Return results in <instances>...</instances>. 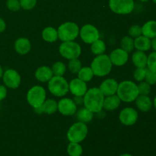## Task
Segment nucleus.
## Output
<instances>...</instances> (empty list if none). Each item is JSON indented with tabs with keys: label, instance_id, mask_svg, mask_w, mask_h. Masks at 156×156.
Listing matches in <instances>:
<instances>
[{
	"label": "nucleus",
	"instance_id": "de8ad7c7",
	"mask_svg": "<svg viewBox=\"0 0 156 156\" xmlns=\"http://www.w3.org/2000/svg\"><path fill=\"white\" fill-rule=\"evenodd\" d=\"M139 1L142 2H146L149 1V0H139Z\"/></svg>",
	"mask_w": 156,
	"mask_h": 156
},
{
	"label": "nucleus",
	"instance_id": "e433bc0d",
	"mask_svg": "<svg viewBox=\"0 0 156 156\" xmlns=\"http://www.w3.org/2000/svg\"><path fill=\"white\" fill-rule=\"evenodd\" d=\"M129 35L132 38H136L142 35V27L137 24L131 26L129 29Z\"/></svg>",
	"mask_w": 156,
	"mask_h": 156
},
{
	"label": "nucleus",
	"instance_id": "7c9ffc66",
	"mask_svg": "<svg viewBox=\"0 0 156 156\" xmlns=\"http://www.w3.org/2000/svg\"><path fill=\"white\" fill-rule=\"evenodd\" d=\"M52 71L54 76H62L66 73V65L62 62H56L52 66Z\"/></svg>",
	"mask_w": 156,
	"mask_h": 156
},
{
	"label": "nucleus",
	"instance_id": "cd10ccee",
	"mask_svg": "<svg viewBox=\"0 0 156 156\" xmlns=\"http://www.w3.org/2000/svg\"><path fill=\"white\" fill-rule=\"evenodd\" d=\"M91 50L93 54L96 55V56L103 54L106 50V45L103 41L98 39L91 44Z\"/></svg>",
	"mask_w": 156,
	"mask_h": 156
},
{
	"label": "nucleus",
	"instance_id": "4be33fe9",
	"mask_svg": "<svg viewBox=\"0 0 156 156\" xmlns=\"http://www.w3.org/2000/svg\"><path fill=\"white\" fill-rule=\"evenodd\" d=\"M147 55L145 52L137 50L133 54L132 62L136 68H146L147 66Z\"/></svg>",
	"mask_w": 156,
	"mask_h": 156
},
{
	"label": "nucleus",
	"instance_id": "aec40b11",
	"mask_svg": "<svg viewBox=\"0 0 156 156\" xmlns=\"http://www.w3.org/2000/svg\"><path fill=\"white\" fill-rule=\"evenodd\" d=\"M53 76V73L51 69L45 66L39 67L35 72V78L41 82H49Z\"/></svg>",
	"mask_w": 156,
	"mask_h": 156
},
{
	"label": "nucleus",
	"instance_id": "6e6552de",
	"mask_svg": "<svg viewBox=\"0 0 156 156\" xmlns=\"http://www.w3.org/2000/svg\"><path fill=\"white\" fill-rule=\"evenodd\" d=\"M46 100V91L43 87L35 85L32 87L27 94V101L34 108L41 106Z\"/></svg>",
	"mask_w": 156,
	"mask_h": 156
},
{
	"label": "nucleus",
	"instance_id": "bb28decb",
	"mask_svg": "<svg viewBox=\"0 0 156 156\" xmlns=\"http://www.w3.org/2000/svg\"><path fill=\"white\" fill-rule=\"evenodd\" d=\"M78 74V78L81 80L84 81V82H89L92 79L93 76H94V73H93L92 69H91V67H83V68H81V69L79 70Z\"/></svg>",
	"mask_w": 156,
	"mask_h": 156
},
{
	"label": "nucleus",
	"instance_id": "f704fd0d",
	"mask_svg": "<svg viewBox=\"0 0 156 156\" xmlns=\"http://www.w3.org/2000/svg\"><path fill=\"white\" fill-rule=\"evenodd\" d=\"M145 82H147L150 85H154L156 84V73L151 71L149 69H146V76H145Z\"/></svg>",
	"mask_w": 156,
	"mask_h": 156
},
{
	"label": "nucleus",
	"instance_id": "7ed1b4c3",
	"mask_svg": "<svg viewBox=\"0 0 156 156\" xmlns=\"http://www.w3.org/2000/svg\"><path fill=\"white\" fill-rule=\"evenodd\" d=\"M91 68L94 73V76L102 77V76H106L111 73L112 63L109 56L105 54H101L93 59L91 64Z\"/></svg>",
	"mask_w": 156,
	"mask_h": 156
},
{
	"label": "nucleus",
	"instance_id": "6ab92c4d",
	"mask_svg": "<svg viewBox=\"0 0 156 156\" xmlns=\"http://www.w3.org/2000/svg\"><path fill=\"white\" fill-rule=\"evenodd\" d=\"M136 105L140 111L143 112H148L150 111L153 105V102L148 95H140L135 100Z\"/></svg>",
	"mask_w": 156,
	"mask_h": 156
},
{
	"label": "nucleus",
	"instance_id": "37998d69",
	"mask_svg": "<svg viewBox=\"0 0 156 156\" xmlns=\"http://www.w3.org/2000/svg\"><path fill=\"white\" fill-rule=\"evenodd\" d=\"M151 48L153 49L154 51L156 52V37L152 38L151 41Z\"/></svg>",
	"mask_w": 156,
	"mask_h": 156
},
{
	"label": "nucleus",
	"instance_id": "49530a36",
	"mask_svg": "<svg viewBox=\"0 0 156 156\" xmlns=\"http://www.w3.org/2000/svg\"><path fill=\"white\" fill-rule=\"evenodd\" d=\"M153 105H154V107H155V108L156 109V96L155 97V98H154V101H153Z\"/></svg>",
	"mask_w": 156,
	"mask_h": 156
},
{
	"label": "nucleus",
	"instance_id": "a211bd4d",
	"mask_svg": "<svg viewBox=\"0 0 156 156\" xmlns=\"http://www.w3.org/2000/svg\"><path fill=\"white\" fill-rule=\"evenodd\" d=\"M15 50L18 54L20 55H25L29 53L31 48V44H30V41L27 38L21 37L18 38L15 41Z\"/></svg>",
	"mask_w": 156,
	"mask_h": 156
},
{
	"label": "nucleus",
	"instance_id": "c756f323",
	"mask_svg": "<svg viewBox=\"0 0 156 156\" xmlns=\"http://www.w3.org/2000/svg\"><path fill=\"white\" fill-rule=\"evenodd\" d=\"M120 47H121V49L125 50L126 53H130L134 49V40L131 37H123L120 41Z\"/></svg>",
	"mask_w": 156,
	"mask_h": 156
},
{
	"label": "nucleus",
	"instance_id": "1a4fd4ad",
	"mask_svg": "<svg viewBox=\"0 0 156 156\" xmlns=\"http://www.w3.org/2000/svg\"><path fill=\"white\" fill-rule=\"evenodd\" d=\"M109 7L113 12L118 15H127L134 9L133 0H109Z\"/></svg>",
	"mask_w": 156,
	"mask_h": 156
},
{
	"label": "nucleus",
	"instance_id": "20e7f679",
	"mask_svg": "<svg viewBox=\"0 0 156 156\" xmlns=\"http://www.w3.org/2000/svg\"><path fill=\"white\" fill-rule=\"evenodd\" d=\"M58 38L63 42L73 41L77 38L79 34V27L76 23L68 22L63 23L58 27Z\"/></svg>",
	"mask_w": 156,
	"mask_h": 156
},
{
	"label": "nucleus",
	"instance_id": "4c0bfd02",
	"mask_svg": "<svg viewBox=\"0 0 156 156\" xmlns=\"http://www.w3.org/2000/svg\"><path fill=\"white\" fill-rule=\"evenodd\" d=\"M6 6L9 10L12 12H18L21 8L19 0H7Z\"/></svg>",
	"mask_w": 156,
	"mask_h": 156
},
{
	"label": "nucleus",
	"instance_id": "c03bdc74",
	"mask_svg": "<svg viewBox=\"0 0 156 156\" xmlns=\"http://www.w3.org/2000/svg\"><path fill=\"white\" fill-rule=\"evenodd\" d=\"M3 69H2V67L1 66V65H0V79L2 78V76H3Z\"/></svg>",
	"mask_w": 156,
	"mask_h": 156
},
{
	"label": "nucleus",
	"instance_id": "ddd939ff",
	"mask_svg": "<svg viewBox=\"0 0 156 156\" xmlns=\"http://www.w3.org/2000/svg\"><path fill=\"white\" fill-rule=\"evenodd\" d=\"M58 111L64 116H73L77 111V105L70 98H62L57 103Z\"/></svg>",
	"mask_w": 156,
	"mask_h": 156
},
{
	"label": "nucleus",
	"instance_id": "58836bf2",
	"mask_svg": "<svg viewBox=\"0 0 156 156\" xmlns=\"http://www.w3.org/2000/svg\"><path fill=\"white\" fill-rule=\"evenodd\" d=\"M21 7L24 10H31L35 7L37 0H19Z\"/></svg>",
	"mask_w": 156,
	"mask_h": 156
},
{
	"label": "nucleus",
	"instance_id": "72a5a7b5",
	"mask_svg": "<svg viewBox=\"0 0 156 156\" xmlns=\"http://www.w3.org/2000/svg\"><path fill=\"white\" fill-rule=\"evenodd\" d=\"M138 87L139 94L141 95H149L151 91V85L146 82H140V83L137 85Z\"/></svg>",
	"mask_w": 156,
	"mask_h": 156
},
{
	"label": "nucleus",
	"instance_id": "39448f33",
	"mask_svg": "<svg viewBox=\"0 0 156 156\" xmlns=\"http://www.w3.org/2000/svg\"><path fill=\"white\" fill-rule=\"evenodd\" d=\"M88 126L85 123L76 122L72 125L67 132V138L70 143H80L88 135Z\"/></svg>",
	"mask_w": 156,
	"mask_h": 156
},
{
	"label": "nucleus",
	"instance_id": "dca6fc26",
	"mask_svg": "<svg viewBox=\"0 0 156 156\" xmlns=\"http://www.w3.org/2000/svg\"><path fill=\"white\" fill-rule=\"evenodd\" d=\"M118 85L119 84L117 83V81L114 80V79H108L101 84L99 89L103 93L104 95H113L117 93Z\"/></svg>",
	"mask_w": 156,
	"mask_h": 156
},
{
	"label": "nucleus",
	"instance_id": "f8f14e48",
	"mask_svg": "<svg viewBox=\"0 0 156 156\" xmlns=\"http://www.w3.org/2000/svg\"><path fill=\"white\" fill-rule=\"evenodd\" d=\"M138 112L133 108H126L122 110L119 115V120L125 126H132L138 120Z\"/></svg>",
	"mask_w": 156,
	"mask_h": 156
},
{
	"label": "nucleus",
	"instance_id": "b1692460",
	"mask_svg": "<svg viewBox=\"0 0 156 156\" xmlns=\"http://www.w3.org/2000/svg\"><path fill=\"white\" fill-rule=\"evenodd\" d=\"M142 35L152 39L156 37V21L151 20L147 21L142 27Z\"/></svg>",
	"mask_w": 156,
	"mask_h": 156
},
{
	"label": "nucleus",
	"instance_id": "412c9836",
	"mask_svg": "<svg viewBox=\"0 0 156 156\" xmlns=\"http://www.w3.org/2000/svg\"><path fill=\"white\" fill-rule=\"evenodd\" d=\"M120 101L121 100L120 98L116 94L107 96L106 98L104 100L103 108L106 111H114L119 108L120 105Z\"/></svg>",
	"mask_w": 156,
	"mask_h": 156
},
{
	"label": "nucleus",
	"instance_id": "9d476101",
	"mask_svg": "<svg viewBox=\"0 0 156 156\" xmlns=\"http://www.w3.org/2000/svg\"><path fill=\"white\" fill-rule=\"evenodd\" d=\"M79 35L85 43L91 44L100 37L97 27L91 24H85L79 30Z\"/></svg>",
	"mask_w": 156,
	"mask_h": 156
},
{
	"label": "nucleus",
	"instance_id": "f257e3e1",
	"mask_svg": "<svg viewBox=\"0 0 156 156\" xmlns=\"http://www.w3.org/2000/svg\"><path fill=\"white\" fill-rule=\"evenodd\" d=\"M85 108L93 113H99L103 109L105 95L99 88H91L87 90L84 95Z\"/></svg>",
	"mask_w": 156,
	"mask_h": 156
},
{
	"label": "nucleus",
	"instance_id": "473e14b6",
	"mask_svg": "<svg viewBox=\"0 0 156 156\" xmlns=\"http://www.w3.org/2000/svg\"><path fill=\"white\" fill-rule=\"evenodd\" d=\"M148 69L156 73V52L154 51L148 56L147 66Z\"/></svg>",
	"mask_w": 156,
	"mask_h": 156
},
{
	"label": "nucleus",
	"instance_id": "2eb2a0df",
	"mask_svg": "<svg viewBox=\"0 0 156 156\" xmlns=\"http://www.w3.org/2000/svg\"><path fill=\"white\" fill-rule=\"evenodd\" d=\"M69 89L73 95L84 96L88 88H87V85L85 82L77 78V79H73L69 83Z\"/></svg>",
	"mask_w": 156,
	"mask_h": 156
},
{
	"label": "nucleus",
	"instance_id": "5701e85b",
	"mask_svg": "<svg viewBox=\"0 0 156 156\" xmlns=\"http://www.w3.org/2000/svg\"><path fill=\"white\" fill-rule=\"evenodd\" d=\"M134 48L140 51L146 52L151 49V39L141 35L134 40Z\"/></svg>",
	"mask_w": 156,
	"mask_h": 156
},
{
	"label": "nucleus",
	"instance_id": "4468645a",
	"mask_svg": "<svg viewBox=\"0 0 156 156\" xmlns=\"http://www.w3.org/2000/svg\"><path fill=\"white\" fill-rule=\"evenodd\" d=\"M112 65L116 66H122L128 61L129 54L121 48H117L113 50L109 56Z\"/></svg>",
	"mask_w": 156,
	"mask_h": 156
},
{
	"label": "nucleus",
	"instance_id": "f03ea898",
	"mask_svg": "<svg viewBox=\"0 0 156 156\" xmlns=\"http://www.w3.org/2000/svg\"><path fill=\"white\" fill-rule=\"evenodd\" d=\"M117 93L120 100L126 103L135 101L136 98L140 95L137 85L132 81L120 82L118 85Z\"/></svg>",
	"mask_w": 156,
	"mask_h": 156
},
{
	"label": "nucleus",
	"instance_id": "0eeeda50",
	"mask_svg": "<svg viewBox=\"0 0 156 156\" xmlns=\"http://www.w3.org/2000/svg\"><path fill=\"white\" fill-rule=\"evenodd\" d=\"M59 53L66 59H77L82 53V49L78 43L74 41L62 42L59 48Z\"/></svg>",
	"mask_w": 156,
	"mask_h": 156
},
{
	"label": "nucleus",
	"instance_id": "c9c22d12",
	"mask_svg": "<svg viewBox=\"0 0 156 156\" xmlns=\"http://www.w3.org/2000/svg\"><path fill=\"white\" fill-rule=\"evenodd\" d=\"M146 69H147L146 68H137L133 73V77L135 80H136L137 82H143L145 79Z\"/></svg>",
	"mask_w": 156,
	"mask_h": 156
},
{
	"label": "nucleus",
	"instance_id": "c85d7f7f",
	"mask_svg": "<svg viewBox=\"0 0 156 156\" xmlns=\"http://www.w3.org/2000/svg\"><path fill=\"white\" fill-rule=\"evenodd\" d=\"M67 152L69 156H82L83 149L78 143H69L67 147Z\"/></svg>",
	"mask_w": 156,
	"mask_h": 156
},
{
	"label": "nucleus",
	"instance_id": "ea45409f",
	"mask_svg": "<svg viewBox=\"0 0 156 156\" xmlns=\"http://www.w3.org/2000/svg\"><path fill=\"white\" fill-rule=\"evenodd\" d=\"M7 96V88L5 85H0V101L4 100Z\"/></svg>",
	"mask_w": 156,
	"mask_h": 156
},
{
	"label": "nucleus",
	"instance_id": "393cba45",
	"mask_svg": "<svg viewBox=\"0 0 156 156\" xmlns=\"http://www.w3.org/2000/svg\"><path fill=\"white\" fill-rule=\"evenodd\" d=\"M42 37L44 41L48 43L55 42L58 39L57 30L52 27H45L42 31Z\"/></svg>",
	"mask_w": 156,
	"mask_h": 156
},
{
	"label": "nucleus",
	"instance_id": "9b49d317",
	"mask_svg": "<svg viewBox=\"0 0 156 156\" xmlns=\"http://www.w3.org/2000/svg\"><path fill=\"white\" fill-rule=\"evenodd\" d=\"M2 80L6 87L15 89L21 84V76L16 70L10 69L3 73Z\"/></svg>",
	"mask_w": 156,
	"mask_h": 156
},
{
	"label": "nucleus",
	"instance_id": "a18cd8bd",
	"mask_svg": "<svg viewBox=\"0 0 156 156\" xmlns=\"http://www.w3.org/2000/svg\"><path fill=\"white\" fill-rule=\"evenodd\" d=\"M120 156H133V155H130V154H128V153H124V154H122V155H120Z\"/></svg>",
	"mask_w": 156,
	"mask_h": 156
},
{
	"label": "nucleus",
	"instance_id": "09e8293b",
	"mask_svg": "<svg viewBox=\"0 0 156 156\" xmlns=\"http://www.w3.org/2000/svg\"><path fill=\"white\" fill-rule=\"evenodd\" d=\"M152 1H153L154 3H155V4H156V0H152Z\"/></svg>",
	"mask_w": 156,
	"mask_h": 156
},
{
	"label": "nucleus",
	"instance_id": "a878e982",
	"mask_svg": "<svg viewBox=\"0 0 156 156\" xmlns=\"http://www.w3.org/2000/svg\"><path fill=\"white\" fill-rule=\"evenodd\" d=\"M76 118L82 123H88L91 122L93 119V112L87 109L86 108H83L79 109V111H76Z\"/></svg>",
	"mask_w": 156,
	"mask_h": 156
},
{
	"label": "nucleus",
	"instance_id": "423d86ee",
	"mask_svg": "<svg viewBox=\"0 0 156 156\" xmlns=\"http://www.w3.org/2000/svg\"><path fill=\"white\" fill-rule=\"evenodd\" d=\"M48 89L56 97H62L69 91V83L62 76H53L48 83Z\"/></svg>",
	"mask_w": 156,
	"mask_h": 156
},
{
	"label": "nucleus",
	"instance_id": "f3484780",
	"mask_svg": "<svg viewBox=\"0 0 156 156\" xmlns=\"http://www.w3.org/2000/svg\"><path fill=\"white\" fill-rule=\"evenodd\" d=\"M58 110L57 102L53 99H47L38 108H34V111L37 114L45 113L47 114H53Z\"/></svg>",
	"mask_w": 156,
	"mask_h": 156
},
{
	"label": "nucleus",
	"instance_id": "a19ab883",
	"mask_svg": "<svg viewBox=\"0 0 156 156\" xmlns=\"http://www.w3.org/2000/svg\"><path fill=\"white\" fill-rule=\"evenodd\" d=\"M73 101L76 104V105H82L84 103V99L82 96H75Z\"/></svg>",
	"mask_w": 156,
	"mask_h": 156
},
{
	"label": "nucleus",
	"instance_id": "2f4dec72",
	"mask_svg": "<svg viewBox=\"0 0 156 156\" xmlns=\"http://www.w3.org/2000/svg\"><path fill=\"white\" fill-rule=\"evenodd\" d=\"M82 68V63L79 59H70L69 62V69L73 74H77L79 72V70Z\"/></svg>",
	"mask_w": 156,
	"mask_h": 156
},
{
	"label": "nucleus",
	"instance_id": "79ce46f5",
	"mask_svg": "<svg viewBox=\"0 0 156 156\" xmlns=\"http://www.w3.org/2000/svg\"><path fill=\"white\" fill-rule=\"evenodd\" d=\"M6 28V24L4 20L2 18H0V33L4 31Z\"/></svg>",
	"mask_w": 156,
	"mask_h": 156
}]
</instances>
